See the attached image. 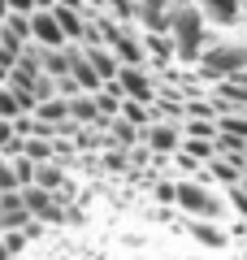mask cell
Here are the masks:
<instances>
[{"instance_id": "6da1fadb", "label": "cell", "mask_w": 247, "mask_h": 260, "mask_svg": "<svg viewBox=\"0 0 247 260\" xmlns=\"http://www.w3.org/2000/svg\"><path fill=\"white\" fill-rule=\"evenodd\" d=\"M169 35L178 44V61H191V65H200L204 48L217 44L212 30H208V18L200 13L195 0H174V9H169Z\"/></svg>"}, {"instance_id": "7a4b0ae2", "label": "cell", "mask_w": 247, "mask_h": 260, "mask_svg": "<svg viewBox=\"0 0 247 260\" xmlns=\"http://www.w3.org/2000/svg\"><path fill=\"white\" fill-rule=\"evenodd\" d=\"M174 208L187 217V221H221L230 213V195L226 186L208 182V178H178V200Z\"/></svg>"}, {"instance_id": "3957f363", "label": "cell", "mask_w": 247, "mask_h": 260, "mask_svg": "<svg viewBox=\"0 0 247 260\" xmlns=\"http://www.w3.org/2000/svg\"><path fill=\"white\" fill-rule=\"evenodd\" d=\"M200 78L208 83H221V78H238L247 74V44H234V39H217L212 48H204L200 56Z\"/></svg>"}, {"instance_id": "277c9868", "label": "cell", "mask_w": 247, "mask_h": 260, "mask_svg": "<svg viewBox=\"0 0 247 260\" xmlns=\"http://www.w3.org/2000/svg\"><path fill=\"white\" fill-rule=\"evenodd\" d=\"M117 83L126 91V100H139V104H156V95H161V87L152 78V65H121Z\"/></svg>"}, {"instance_id": "5b68a950", "label": "cell", "mask_w": 247, "mask_h": 260, "mask_svg": "<svg viewBox=\"0 0 247 260\" xmlns=\"http://www.w3.org/2000/svg\"><path fill=\"white\" fill-rule=\"evenodd\" d=\"M182 121H152V126L143 130V148L152 152V156H174L178 148H182Z\"/></svg>"}, {"instance_id": "8992f818", "label": "cell", "mask_w": 247, "mask_h": 260, "mask_svg": "<svg viewBox=\"0 0 247 260\" xmlns=\"http://www.w3.org/2000/svg\"><path fill=\"white\" fill-rule=\"evenodd\" d=\"M22 204H26V213L39 217V221H61L65 217V204L56 200V191H48V186H39V182L22 186Z\"/></svg>"}, {"instance_id": "52a82bcc", "label": "cell", "mask_w": 247, "mask_h": 260, "mask_svg": "<svg viewBox=\"0 0 247 260\" xmlns=\"http://www.w3.org/2000/svg\"><path fill=\"white\" fill-rule=\"evenodd\" d=\"M30 44H39V48H65L70 44L52 9H35L30 13Z\"/></svg>"}, {"instance_id": "ba28073f", "label": "cell", "mask_w": 247, "mask_h": 260, "mask_svg": "<svg viewBox=\"0 0 247 260\" xmlns=\"http://www.w3.org/2000/svg\"><path fill=\"white\" fill-rule=\"evenodd\" d=\"M195 5L212 26H238L243 22V0H195Z\"/></svg>"}, {"instance_id": "9c48e42d", "label": "cell", "mask_w": 247, "mask_h": 260, "mask_svg": "<svg viewBox=\"0 0 247 260\" xmlns=\"http://www.w3.org/2000/svg\"><path fill=\"white\" fill-rule=\"evenodd\" d=\"M169 9H174V0H139L135 26H143V30H169Z\"/></svg>"}, {"instance_id": "30bf717a", "label": "cell", "mask_w": 247, "mask_h": 260, "mask_svg": "<svg viewBox=\"0 0 247 260\" xmlns=\"http://www.w3.org/2000/svg\"><path fill=\"white\" fill-rule=\"evenodd\" d=\"M113 52L121 56V65H152V56H147V44H143V35H135V26L121 30V39L113 44Z\"/></svg>"}, {"instance_id": "8fae6325", "label": "cell", "mask_w": 247, "mask_h": 260, "mask_svg": "<svg viewBox=\"0 0 247 260\" xmlns=\"http://www.w3.org/2000/svg\"><path fill=\"white\" fill-rule=\"evenodd\" d=\"M56 22H61V30H65V39L70 44H82L87 39V26H91V13L87 9H65V5H56Z\"/></svg>"}, {"instance_id": "7c38bea8", "label": "cell", "mask_w": 247, "mask_h": 260, "mask_svg": "<svg viewBox=\"0 0 247 260\" xmlns=\"http://www.w3.org/2000/svg\"><path fill=\"white\" fill-rule=\"evenodd\" d=\"M191 239L204 243V247H212V251H226L230 243H234V234H230L221 221H191Z\"/></svg>"}, {"instance_id": "4fadbf2b", "label": "cell", "mask_w": 247, "mask_h": 260, "mask_svg": "<svg viewBox=\"0 0 247 260\" xmlns=\"http://www.w3.org/2000/svg\"><path fill=\"white\" fill-rule=\"evenodd\" d=\"M87 61L96 65V74H100L104 83H113V78L121 74V56L113 52L109 44H96V48H87Z\"/></svg>"}, {"instance_id": "5bb4252c", "label": "cell", "mask_w": 247, "mask_h": 260, "mask_svg": "<svg viewBox=\"0 0 247 260\" xmlns=\"http://www.w3.org/2000/svg\"><path fill=\"white\" fill-rule=\"evenodd\" d=\"M70 74H74V83H78L82 91H100V87H104V78L96 74V65L87 61V48H82V52L74 56V70H70Z\"/></svg>"}, {"instance_id": "9a60e30c", "label": "cell", "mask_w": 247, "mask_h": 260, "mask_svg": "<svg viewBox=\"0 0 247 260\" xmlns=\"http://www.w3.org/2000/svg\"><path fill=\"white\" fill-rule=\"evenodd\" d=\"M35 182L48 186V191H61V186H70V178H65L61 160H39V165H35Z\"/></svg>"}, {"instance_id": "2e32d148", "label": "cell", "mask_w": 247, "mask_h": 260, "mask_svg": "<svg viewBox=\"0 0 247 260\" xmlns=\"http://www.w3.org/2000/svg\"><path fill=\"white\" fill-rule=\"evenodd\" d=\"M22 113H26V109H22V100H18V91H13V87L5 83V87H0V117H5V121H18Z\"/></svg>"}, {"instance_id": "e0dca14e", "label": "cell", "mask_w": 247, "mask_h": 260, "mask_svg": "<svg viewBox=\"0 0 247 260\" xmlns=\"http://www.w3.org/2000/svg\"><path fill=\"white\" fill-rule=\"evenodd\" d=\"M0 239H5V247H9L13 256H26V247L35 243V234H30V225H26V230H5Z\"/></svg>"}, {"instance_id": "ac0fdd59", "label": "cell", "mask_w": 247, "mask_h": 260, "mask_svg": "<svg viewBox=\"0 0 247 260\" xmlns=\"http://www.w3.org/2000/svg\"><path fill=\"white\" fill-rule=\"evenodd\" d=\"M0 191H5V195L22 191V174H18V165H13L9 156H0Z\"/></svg>"}, {"instance_id": "d6986e66", "label": "cell", "mask_w": 247, "mask_h": 260, "mask_svg": "<svg viewBox=\"0 0 247 260\" xmlns=\"http://www.w3.org/2000/svg\"><path fill=\"white\" fill-rule=\"evenodd\" d=\"M39 5L35 0H9V13H35Z\"/></svg>"}, {"instance_id": "ffe728a7", "label": "cell", "mask_w": 247, "mask_h": 260, "mask_svg": "<svg viewBox=\"0 0 247 260\" xmlns=\"http://www.w3.org/2000/svg\"><path fill=\"white\" fill-rule=\"evenodd\" d=\"M56 5H65V9H87V13H91V5H87V0H56Z\"/></svg>"}, {"instance_id": "44dd1931", "label": "cell", "mask_w": 247, "mask_h": 260, "mask_svg": "<svg viewBox=\"0 0 247 260\" xmlns=\"http://www.w3.org/2000/svg\"><path fill=\"white\" fill-rule=\"evenodd\" d=\"M9 18V0H0V22Z\"/></svg>"}, {"instance_id": "7402d4cb", "label": "cell", "mask_w": 247, "mask_h": 260, "mask_svg": "<svg viewBox=\"0 0 247 260\" xmlns=\"http://www.w3.org/2000/svg\"><path fill=\"white\" fill-rule=\"evenodd\" d=\"M243 191H247V178H243Z\"/></svg>"}, {"instance_id": "603a6c76", "label": "cell", "mask_w": 247, "mask_h": 260, "mask_svg": "<svg viewBox=\"0 0 247 260\" xmlns=\"http://www.w3.org/2000/svg\"><path fill=\"white\" fill-rule=\"evenodd\" d=\"M13 260H26V256H13Z\"/></svg>"}, {"instance_id": "cb8c5ba5", "label": "cell", "mask_w": 247, "mask_h": 260, "mask_svg": "<svg viewBox=\"0 0 247 260\" xmlns=\"http://www.w3.org/2000/svg\"><path fill=\"white\" fill-rule=\"evenodd\" d=\"M0 200H5V191H0Z\"/></svg>"}]
</instances>
